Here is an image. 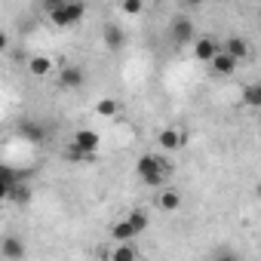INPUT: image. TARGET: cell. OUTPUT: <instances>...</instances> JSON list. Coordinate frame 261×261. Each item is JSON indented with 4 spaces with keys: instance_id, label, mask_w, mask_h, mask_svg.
<instances>
[{
    "instance_id": "cell-11",
    "label": "cell",
    "mask_w": 261,
    "mask_h": 261,
    "mask_svg": "<svg viewBox=\"0 0 261 261\" xmlns=\"http://www.w3.org/2000/svg\"><path fill=\"white\" fill-rule=\"evenodd\" d=\"M101 37H105V46L108 49H123V43H126V34H123V28L120 25H105V31H101Z\"/></svg>"
},
{
    "instance_id": "cell-17",
    "label": "cell",
    "mask_w": 261,
    "mask_h": 261,
    "mask_svg": "<svg viewBox=\"0 0 261 261\" xmlns=\"http://www.w3.org/2000/svg\"><path fill=\"white\" fill-rule=\"evenodd\" d=\"M19 133H22L28 142H40V139H43V126H40V123H22Z\"/></svg>"
},
{
    "instance_id": "cell-4",
    "label": "cell",
    "mask_w": 261,
    "mask_h": 261,
    "mask_svg": "<svg viewBox=\"0 0 261 261\" xmlns=\"http://www.w3.org/2000/svg\"><path fill=\"white\" fill-rule=\"evenodd\" d=\"M169 37H172V43H178V46H185V43H194V22L191 19H175L172 25H169Z\"/></svg>"
},
{
    "instance_id": "cell-13",
    "label": "cell",
    "mask_w": 261,
    "mask_h": 261,
    "mask_svg": "<svg viewBox=\"0 0 261 261\" xmlns=\"http://www.w3.org/2000/svg\"><path fill=\"white\" fill-rule=\"evenodd\" d=\"M237 65H240V62H237V59H230L224 49L212 59V71H215V74H221V77H230V74L237 71Z\"/></svg>"
},
{
    "instance_id": "cell-14",
    "label": "cell",
    "mask_w": 261,
    "mask_h": 261,
    "mask_svg": "<svg viewBox=\"0 0 261 261\" xmlns=\"http://www.w3.org/2000/svg\"><path fill=\"white\" fill-rule=\"evenodd\" d=\"M28 71H31L34 77H46V74H53V59H46V56H34V59L28 62Z\"/></svg>"
},
{
    "instance_id": "cell-21",
    "label": "cell",
    "mask_w": 261,
    "mask_h": 261,
    "mask_svg": "<svg viewBox=\"0 0 261 261\" xmlns=\"http://www.w3.org/2000/svg\"><path fill=\"white\" fill-rule=\"evenodd\" d=\"M129 218H133V224L139 227V233H145V230H148V215H145V212H139V209H136Z\"/></svg>"
},
{
    "instance_id": "cell-1",
    "label": "cell",
    "mask_w": 261,
    "mask_h": 261,
    "mask_svg": "<svg viewBox=\"0 0 261 261\" xmlns=\"http://www.w3.org/2000/svg\"><path fill=\"white\" fill-rule=\"evenodd\" d=\"M43 10H46L49 22L56 28H71V25H77L86 16V7L83 4H71V0H49Z\"/></svg>"
},
{
    "instance_id": "cell-20",
    "label": "cell",
    "mask_w": 261,
    "mask_h": 261,
    "mask_svg": "<svg viewBox=\"0 0 261 261\" xmlns=\"http://www.w3.org/2000/svg\"><path fill=\"white\" fill-rule=\"evenodd\" d=\"M120 10H123L126 16H139V13L145 10V4H139V0H126V4H123Z\"/></svg>"
},
{
    "instance_id": "cell-8",
    "label": "cell",
    "mask_w": 261,
    "mask_h": 261,
    "mask_svg": "<svg viewBox=\"0 0 261 261\" xmlns=\"http://www.w3.org/2000/svg\"><path fill=\"white\" fill-rule=\"evenodd\" d=\"M218 53H221V46H218L212 37H197V40H194V56H197L200 62H209V65H212V59H215Z\"/></svg>"
},
{
    "instance_id": "cell-12",
    "label": "cell",
    "mask_w": 261,
    "mask_h": 261,
    "mask_svg": "<svg viewBox=\"0 0 261 261\" xmlns=\"http://www.w3.org/2000/svg\"><path fill=\"white\" fill-rule=\"evenodd\" d=\"M221 49H224L230 59H237V62H243V59L249 56V43H246L243 37H227V40L221 43Z\"/></svg>"
},
{
    "instance_id": "cell-2",
    "label": "cell",
    "mask_w": 261,
    "mask_h": 261,
    "mask_svg": "<svg viewBox=\"0 0 261 261\" xmlns=\"http://www.w3.org/2000/svg\"><path fill=\"white\" fill-rule=\"evenodd\" d=\"M136 172H139V178L148 185V188H160L166 178H169V172H172V166L163 160V157H157V154H145L142 160H139V166H136Z\"/></svg>"
},
{
    "instance_id": "cell-7",
    "label": "cell",
    "mask_w": 261,
    "mask_h": 261,
    "mask_svg": "<svg viewBox=\"0 0 261 261\" xmlns=\"http://www.w3.org/2000/svg\"><path fill=\"white\" fill-rule=\"evenodd\" d=\"M157 145H160L163 151H181V148H185V133H178V129L166 126V129H160Z\"/></svg>"
},
{
    "instance_id": "cell-18",
    "label": "cell",
    "mask_w": 261,
    "mask_h": 261,
    "mask_svg": "<svg viewBox=\"0 0 261 261\" xmlns=\"http://www.w3.org/2000/svg\"><path fill=\"white\" fill-rule=\"evenodd\" d=\"M7 197H10L13 203H28V200H31V188H28V185H16Z\"/></svg>"
},
{
    "instance_id": "cell-5",
    "label": "cell",
    "mask_w": 261,
    "mask_h": 261,
    "mask_svg": "<svg viewBox=\"0 0 261 261\" xmlns=\"http://www.w3.org/2000/svg\"><path fill=\"white\" fill-rule=\"evenodd\" d=\"M139 237V227L133 224V218H120V221H114V227H111V240L114 243H133Z\"/></svg>"
},
{
    "instance_id": "cell-15",
    "label": "cell",
    "mask_w": 261,
    "mask_h": 261,
    "mask_svg": "<svg viewBox=\"0 0 261 261\" xmlns=\"http://www.w3.org/2000/svg\"><path fill=\"white\" fill-rule=\"evenodd\" d=\"M243 105H249V108H261V83H249V86H243Z\"/></svg>"
},
{
    "instance_id": "cell-9",
    "label": "cell",
    "mask_w": 261,
    "mask_h": 261,
    "mask_svg": "<svg viewBox=\"0 0 261 261\" xmlns=\"http://www.w3.org/2000/svg\"><path fill=\"white\" fill-rule=\"evenodd\" d=\"M0 252H4L7 261H22L25 258V243L19 237H4V243H0Z\"/></svg>"
},
{
    "instance_id": "cell-3",
    "label": "cell",
    "mask_w": 261,
    "mask_h": 261,
    "mask_svg": "<svg viewBox=\"0 0 261 261\" xmlns=\"http://www.w3.org/2000/svg\"><path fill=\"white\" fill-rule=\"evenodd\" d=\"M98 145H101V139H98L95 129H77L74 139H71V151H77V154H83V157L95 154Z\"/></svg>"
},
{
    "instance_id": "cell-16",
    "label": "cell",
    "mask_w": 261,
    "mask_h": 261,
    "mask_svg": "<svg viewBox=\"0 0 261 261\" xmlns=\"http://www.w3.org/2000/svg\"><path fill=\"white\" fill-rule=\"evenodd\" d=\"M181 206V197H178V191H163L160 194V209H166V212H175Z\"/></svg>"
},
{
    "instance_id": "cell-19",
    "label": "cell",
    "mask_w": 261,
    "mask_h": 261,
    "mask_svg": "<svg viewBox=\"0 0 261 261\" xmlns=\"http://www.w3.org/2000/svg\"><path fill=\"white\" fill-rule=\"evenodd\" d=\"M95 111H98V117H114V114H117V101H114V98H101V101L95 105Z\"/></svg>"
},
{
    "instance_id": "cell-10",
    "label": "cell",
    "mask_w": 261,
    "mask_h": 261,
    "mask_svg": "<svg viewBox=\"0 0 261 261\" xmlns=\"http://www.w3.org/2000/svg\"><path fill=\"white\" fill-rule=\"evenodd\" d=\"M83 68H77V65H68V68H62V74H59V83L65 86V89H80L83 86Z\"/></svg>"
},
{
    "instance_id": "cell-22",
    "label": "cell",
    "mask_w": 261,
    "mask_h": 261,
    "mask_svg": "<svg viewBox=\"0 0 261 261\" xmlns=\"http://www.w3.org/2000/svg\"><path fill=\"white\" fill-rule=\"evenodd\" d=\"M258 19H261V7H258Z\"/></svg>"
},
{
    "instance_id": "cell-6",
    "label": "cell",
    "mask_w": 261,
    "mask_h": 261,
    "mask_svg": "<svg viewBox=\"0 0 261 261\" xmlns=\"http://www.w3.org/2000/svg\"><path fill=\"white\" fill-rule=\"evenodd\" d=\"M101 258L105 261H139V252H136V246H129V243H114L111 249L101 252Z\"/></svg>"
}]
</instances>
